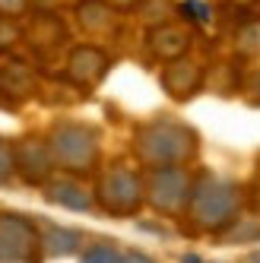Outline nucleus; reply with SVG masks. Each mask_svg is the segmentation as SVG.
Wrapping results in <instances>:
<instances>
[{"instance_id":"obj_1","label":"nucleus","mask_w":260,"mask_h":263,"mask_svg":"<svg viewBox=\"0 0 260 263\" xmlns=\"http://www.w3.org/2000/svg\"><path fill=\"white\" fill-rule=\"evenodd\" d=\"M245 206V191L232 178H222L216 172H200L191 184V200H188V216L197 232L222 235L229 225L241 216Z\"/></svg>"},{"instance_id":"obj_2","label":"nucleus","mask_w":260,"mask_h":263,"mask_svg":"<svg viewBox=\"0 0 260 263\" xmlns=\"http://www.w3.org/2000/svg\"><path fill=\"white\" fill-rule=\"evenodd\" d=\"M200 149L197 130L175 118H153L137 127L134 134V153L150 168H178L188 165Z\"/></svg>"},{"instance_id":"obj_3","label":"nucleus","mask_w":260,"mask_h":263,"mask_svg":"<svg viewBox=\"0 0 260 263\" xmlns=\"http://www.w3.org/2000/svg\"><path fill=\"white\" fill-rule=\"evenodd\" d=\"M48 146L54 165L64 168L67 175H89L96 172L102 156V137L92 124L83 121H58L48 134Z\"/></svg>"},{"instance_id":"obj_4","label":"nucleus","mask_w":260,"mask_h":263,"mask_svg":"<svg viewBox=\"0 0 260 263\" xmlns=\"http://www.w3.org/2000/svg\"><path fill=\"white\" fill-rule=\"evenodd\" d=\"M96 203L108 216H137L146 203V178L134 168L111 165L96 181Z\"/></svg>"},{"instance_id":"obj_5","label":"nucleus","mask_w":260,"mask_h":263,"mask_svg":"<svg viewBox=\"0 0 260 263\" xmlns=\"http://www.w3.org/2000/svg\"><path fill=\"white\" fill-rule=\"evenodd\" d=\"M194 175L184 165L178 168H153L146 172V203L162 216H181L188 213Z\"/></svg>"},{"instance_id":"obj_6","label":"nucleus","mask_w":260,"mask_h":263,"mask_svg":"<svg viewBox=\"0 0 260 263\" xmlns=\"http://www.w3.org/2000/svg\"><path fill=\"white\" fill-rule=\"evenodd\" d=\"M39 222L23 213H0V263H42Z\"/></svg>"},{"instance_id":"obj_7","label":"nucleus","mask_w":260,"mask_h":263,"mask_svg":"<svg viewBox=\"0 0 260 263\" xmlns=\"http://www.w3.org/2000/svg\"><path fill=\"white\" fill-rule=\"evenodd\" d=\"M54 156H51V146L48 140L39 137H23L16 143V175H20L26 184L32 187H42L54 178Z\"/></svg>"},{"instance_id":"obj_8","label":"nucleus","mask_w":260,"mask_h":263,"mask_svg":"<svg viewBox=\"0 0 260 263\" xmlns=\"http://www.w3.org/2000/svg\"><path fill=\"white\" fill-rule=\"evenodd\" d=\"M111 67V58L99 45H77L67 54V80L80 89H92L105 80Z\"/></svg>"},{"instance_id":"obj_9","label":"nucleus","mask_w":260,"mask_h":263,"mask_svg":"<svg viewBox=\"0 0 260 263\" xmlns=\"http://www.w3.org/2000/svg\"><path fill=\"white\" fill-rule=\"evenodd\" d=\"M203 80H207V70H203V64H197L194 58L172 61L162 70V86L175 102H188L191 96H197Z\"/></svg>"},{"instance_id":"obj_10","label":"nucleus","mask_w":260,"mask_h":263,"mask_svg":"<svg viewBox=\"0 0 260 263\" xmlns=\"http://www.w3.org/2000/svg\"><path fill=\"white\" fill-rule=\"evenodd\" d=\"M45 200L54 203V206H64L70 213H89L92 206H96V194H92L86 184H80L73 175L51 178L45 184Z\"/></svg>"},{"instance_id":"obj_11","label":"nucleus","mask_w":260,"mask_h":263,"mask_svg":"<svg viewBox=\"0 0 260 263\" xmlns=\"http://www.w3.org/2000/svg\"><path fill=\"white\" fill-rule=\"evenodd\" d=\"M146 48H150L153 58H159L165 64L181 61V58H188V51H191V32L184 26H178V23L150 29V35H146Z\"/></svg>"},{"instance_id":"obj_12","label":"nucleus","mask_w":260,"mask_h":263,"mask_svg":"<svg viewBox=\"0 0 260 263\" xmlns=\"http://www.w3.org/2000/svg\"><path fill=\"white\" fill-rule=\"evenodd\" d=\"M39 232H42V254L45 257H70V254H80L86 244V235L80 229H67V225L42 222Z\"/></svg>"},{"instance_id":"obj_13","label":"nucleus","mask_w":260,"mask_h":263,"mask_svg":"<svg viewBox=\"0 0 260 263\" xmlns=\"http://www.w3.org/2000/svg\"><path fill=\"white\" fill-rule=\"evenodd\" d=\"M23 35L35 45V48H58L67 42V26L61 16H54V13H35L29 26H23Z\"/></svg>"},{"instance_id":"obj_14","label":"nucleus","mask_w":260,"mask_h":263,"mask_svg":"<svg viewBox=\"0 0 260 263\" xmlns=\"http://www.w3.org/2000/svg\"><path fill=\"white\" fill-rule=\"evenodd\" d=\"M35 89H39V77H35L32 67H26V64L0 67V92H4V96L29 99V96H35Z\"/></svg>"},{"instance_id":"obj_15","label":"nucleus","mask_w":260,"mask_h":263,"mask_svg":"<svg viewBox=\"0 0 260 263\" xmlns=\"http://www.w3.org/2000/svg\"><path fill=\"white\" fill-rule=\"evenodd\" d=\"M77 20L89 35H108L118 23V13L111 10L105 0H83L77 7Z\"/></svg>"},{"instance_id":"obj_16","label":"nucleus","mask_w":260,"mask_h":263,"mask_svg":"<svg viewBox=\"0 0 260 263\" xmlns=\"http://www.w3.org/2000/svg\"><path fill=\"white\" fill-rule=\"evenodd\" d=\"M219 241L226 244H248V241H260V219L254 216H238L226 232L219 235Z\"/></svg>"},{"instance_id":"obj_17","label":"nucleus","mask_w":260,"mask_h":263,"mask_svg":"<svg viewBox=\"0 0 260 263\" xmlns=\"http://www.w3.org/2000/svg\"><path fill=\"white\" fill-rule=\"evenodd\" d=\"M137 13H140V20L150 29H159V26L172 23L175 7H172V0H143V4L137 7Z\"/></svg>"},{"instance_id":"obj_18","label":"nucleus","mask_w":260,"mask_h":263,"mask_svg":"<svg viewBox=\"0 0 260 263\" xmlns=\"http://www.w3.org/2000/svg\"><path fill=\"white\" fill-rule=\"evenodd\" d=\"M121 257H124V251L115 241H96L89 248H83L80 263H121Z\"/></svg>"},{"instance_id":"obj_19","label":"nucleus","mask_w":260,"mask_h":263,"mask_svg":"<svg viewBox=\"0 0 260 263\" xmlns=\"http://www.w3.org/2000/svg\"><path fill=\"white\" fill-rule=\"evenodd\" d=\"M16 175V143L0 137V184H10Z\"/></svg>"},{"instance_id":"obj_20","label":"nucleus","mask_w":260,"mask_h":263,"mask_svg":"<svg viewBox=\"0 0 260 263\" xmlns=\"http://www.w3.org/2000/svg\"><path fill=\"white\" fill-rule=\"evenodd\" d=\"M26 39L23 35V26L10 20V16H0V51H10L13 45H20Z\"/></svg>"},{"instance_id":"obj_21","label":"nucleus","mask_w":260,"mask_h":263,"mask_svg":"<svg viewBox=\"0 0 260 263\" xmlns=\"http://www.w3.org/2000/svg\"><path fill=\"white\" fill-rule=\"evenodd\" d=\"M29 4L32 0H0V16H20V13H26L29 10Z\"/></svg>"},{"instance_id":"obj_22","label":"nucleus","mask_w":260,"mask_h":263,"mask_svg":"<svg viewBox=\"0 0 260 263\" xmlns=\"http://www.w3.org/2000/svg\"><path fill=\"white\" fill-rule=\"evenodd\" d=\"M105 4L115 10V13H127V10H137L143 0H105Z\"/></svg>"},{"instance_id":"obj_23","label":"nucleus","mask_w":260,"mask_h":263,"mask_svg":"<svg viewBox=\"0 0 260 263\" xmlns=\"http://www.w3.org/2000/svg\"><path fill=\"white\" fill-rule=\"evenodd\" d=\"M121 263H156L150 254H143V251H124Z\"/></svg>"},{"instance_id":"obj_24","label":"nucleus","mask_w":260,"mask_h":263,"mask_svg":"<svg viewBox=\"0 0 260 263\" xmlns=\"http://www.w3.org/2000/svg\"><path fill=\"white\" fill-rule=\"evenodd\" d=\"M181 263H207V260H200L197 254H184V260H181Z\"/></svg>"},{"instance_id":"obj_25","label":"nucleus","mask_w":260,"mask_h":263,"mask_svg":"<svg viewBox=\"0 0 260 263\" xmlns=\"http://www.w3.org/2000/svg\"><path fill=\"white\" fill-rule=\"evenodd\" d=\"M235 4H241V7H251V4H257V0H235Z\"/></svg>"}]
</instances>
